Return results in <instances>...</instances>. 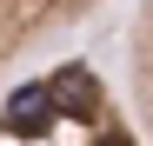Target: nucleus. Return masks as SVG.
<instances>
[{
    "mask_svg": "<svg viewBox=\"0 0 153 146\" xmlns=\"http://www.w3.org/2000/svg\"><path fill=\"white\" fill-rule=\"evenodd\" d=\"M126 60H133V113H140V133L153 139V0H140V13H133Z\"/></svg>",
    "mask_w": 153,
    "mask_h": 146,
    "instance_id": "nucleus-3",
    "label": "nucleus"
},
{
    "mask_svg": "<svg viewBox=\"0 0 153 146\" xmlns=\"http://www.w3.org/2000/svg\"><path fill=\"white\" fill-rule=\"evenodd\" d=\"M100 7H107V0H0V80L27 53H40L53 33L93 20Z\"/></svg>",
    "mask_w": 153,
    "mask_h": 146,
    "instance_id": "nucleus-2",
    "label": "nucleus"
},
{
    "mask_svg": "<svg viewBox=\"0 0 153 146\" xmlns=\"http://www.w3.org/2000/svg\"><path fill=\"white\" fill-rule=\"evenodd\" d=\"M0 146H146V133L87 60H60L0 93Z\"/></svg>",
    "mask_w": 153,
    "mask_h": 146,
    "instance_id": "nucleus-1",
    "label": "nucleus"
}]
</instances>
